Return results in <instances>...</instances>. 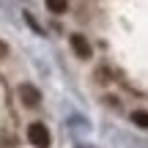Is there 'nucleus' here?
<instances>
[{"instance_id":"obj_1","label":"nucleus","mask_w":148,"mask_h":148,"mask_svg":"<svg viewBox=\"0 0 148 148\" xmlns=\"http://www.w3.org/2000/svg\"><path fill=\"white\" fill-rule=\"evenodd\" d=\"M27 140H30V145H36V148H49V129L44 126V123H30L27 126Z\"/></svg>"},{"instance_id":"obj_5","label":"nucleus","mask_w":148,"mask_h":148,"mask_svg":"<svg viewBox=\"0 0 148 148\" xmlns=\"http://www.w3.org/2000/svg\"><path fill=\"white\" fill-rule=\"evenodd\" d=\"M132 123L140 126V129H148V112L145 110H134L132 112Z\"/></svg>"},{"instance_id":"obj_3","label":"nucleus","mask_w":148,"mask_h":148,"mask_svg":"<svg viewBox=\"0 0 148 148\" xmlns=\"http://www.w3.org/2000/svg\"><path fill=\"white\" fill-rule=\"evenodd\" d=\"M71 49L77 52V58H82V60H88L90 55H93V49H90L88 38H85V36H79V33H74V36H71Z\"/></svg>"},{"instance_id":"obj_6","label":"nucleus","mask_w":148,"mask_h":148,"mask_svg":"<svg viewBox=\"0 0 148 148\" xmlns=\"http://www.w3.org/2000/svg\"><path fill=\"white\" fill-rule=\"evenodd\" d=\"M3 55H5V44L0 41V58H3Z\"/></svg>"},{"instance_id":"obj_2","label":"nucleus","mask_w":148,"mask_h":148,"mask_svg":"<svg viewBox=\"0 0 148 148\" xmlns=\"http://www.w3.org/2000/svg\"><path fill=\"white\" fill-rule=\"evenodd\" d=\"M16 93H19V101L25 107H38L41 104V93H38V88L36 85H19V90H16Z\"/></svg>"},{"instance_id":"obj_4","label":"nucleus","mask_w":148,"mask_h":148,"mask_svg":"<svg viewBox=\"0 0 148 148\" xmlns=\"http://www.w3.org/2000/svg\"><path fill=\"white\" fill-rule=\"evenodd\" d=\"M47 3V8L52 11V14H63L66 8H69V0H44Z\"/></svg>"}]
</instances>
